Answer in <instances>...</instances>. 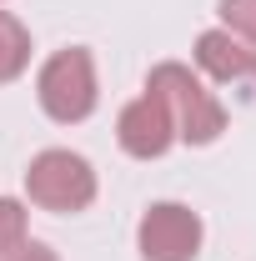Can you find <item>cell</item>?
Here are the masks:
<instances>
[{
  "instance_id": "obj_4",
  "label": "cell",
  "mask_w": 256,
  "mask_h": 261,
  "mask_svg": "<svg viewBox=\"0 0 256 261\" xmlns=\"http://www.w3.org/2000/svg\"><path fill=\"white\" fill-rule=\"evenodd\" d=\"M201 216L181 201H156L146 206L141 226H136V251L141 261H196L201 256Z\"/></svg>"
},
{
  "instance_id": "obj_2",
  "label": "cell",
  "mask_w": 256,
  "mask_h": 261,
  "mask_svg": "<svg viewBox=\"0 0 256 261\" xmlns=\"http://www.w3.org/2000/svg\"><path fill=\"white\" fill-rule=\"evenodd\" d=\"M35 96H40V111L61 126H81L100 100V86H96V56L86 45H65L56 50L50 61L40 65L35 75Z\"/></svg>"
},
{
  "instance_id": "obj_5",
  "label": "cell",
  "mask_w": 256,
  "mask_h": 261,
  "mask_svg": "<svg viewBox=\"0 0 256 261\" xmlns=\"http://www.w3.org/2000/svg\"><path fill=\"white\" fill-rule=\"evenodd\" d=\"M116 141H121V151L136 156V161H156V156H166V151L176 146L171 111H166L151 91H141V96L121 111V121H116Z\"/></svg>"
},
{
  "instance_id": "obj_1",
  "label": "cell",
  "mask_w": 256,
  "mask_h": 261,
  "mask_svg": "<svg viewBox=\"0 0 256 261\" xmlns=\"http://www.w3.org/2000/svg\"><path fill=\"white\" fill-rule=\"evenodd\" d=\"M146 91L171 111L176 141H186V146H211V141L226 130V106L206 91V81L196 75L191 65L161 61L156 70L146 75Z\"/></svg>"
},
{
  "instance_id": "obj_3",
  "label": "cell",
  "mask_w": 256,
  "mask_h": 261,
  "mask_svg": "<svg viewBox=\"0 0 256 261\" xmlns=\"http://www.w3.org/2000/svg\"><path fill=\"white\" fill-rule=\"evenodd\" d=\"M25 196L40 211H56V216H75L96 201V171L81 151H65L50 146L25 166Z\"/></svg>"
},
{
  "instance_id": "obj_7",
  "label": "cell",
  "mask_w": 256,
  "mask_h": 261,
  "mask_svg": "<svg viewBox=\"0 0 256 261\" xmlns=\"http://www.w3.org/2000/svg\"><path fill=\"white\" fill-rule=\"evenodd\" d=\"M25 65H31V31L10 10H0V86L25 75Z\"/></svg>"
},
{
  "instance_id": "obj_9",
  "label": "cell",
  "mask_w": 256,
  "mask_h": 261,
  "mask_svg": "<svg viewBox=\"0 0 256 261\" xmlns=\"http://www.w3.org/2000/svg\"><path fill=\"white\" fill-rule=\"evenodd\" d=\"M221 31H231L236 40L256 45V0H221Z\"/></svg>"
},
{
  "instance_id": "obj_10",
  "label": "cell",
  "mask_w": 256,
  "mask_h": 261,
  "mask_svg": "<svg viewBox=\"0 0 256 261\" xmlns=\"http://www.w3.org/2000/svg\"><path fill=\"white\" fill-rule=\"evenodd\" d=\"M0 261H61L50 246H40V241H25V246H15L10 256H0Z\"/></svg>"
},
{
  "instance_id": "obj_6",
  "label": "cell",
  "mask_w": 256,
  "mask_h": 261,
  "mask_svg": "<svg viewBox=\"0 0 256 261\" xmlns=\"http://www.w3.org/2000/svg\"><path fill=\"white\" fill-rule=\"evenodd\" d=\"M191 56L201 65V75H211L221 86H251L256 91V45L236 40L231 31H201Z\"/></svg>"
},
{
  "instance_id": "obj_8",
  "label": "cell",
  "mask_w": 256,
  "mask_h": 261,
  "mask_svg": "<svg viewBox=\"0 0 256 261\" xmlns=\"http://www.w3.org/2000/svg\"><path fill=\"white\" fill-rule=\"evenodd\" d=\"M31 241V216H25V201L15 196H0V256H10L15 246Z\"/></svg>"
}]
</instances>
